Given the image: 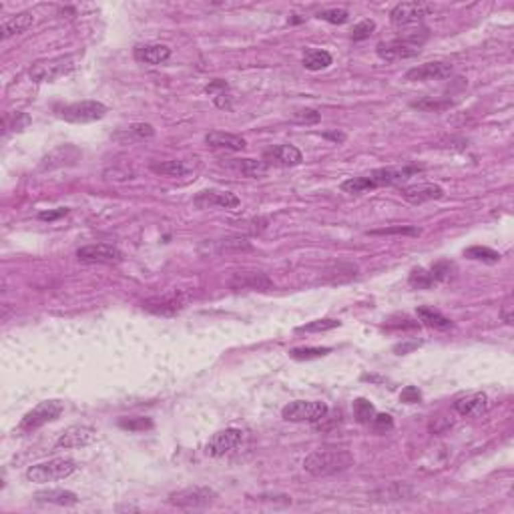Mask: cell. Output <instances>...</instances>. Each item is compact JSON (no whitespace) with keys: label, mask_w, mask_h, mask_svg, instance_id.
Wrapping results in <instances>:
<instances>
[{"label":"cell","mask_w":514,"mask_h":514,"mask_svg":"<svg viewBox=\"0 0 514 514\" xmlns=\"http://www.w3.org/2000/svg\"><path fill=\"white\" fill-rule=\"evenodd\" d=\"M342 322L340 320H331V318H325V320H316V322H309V324L301 325L298 327V331H307V334H316V331H327V329H336L340 327Z\"/></svg>","instance_id":"cell-36"},{"label":"cell","mask_w":514,"mask_h":514,"mask_svg":"<svg viewBox=\"0 0 514 514\" xmlns=\"http://www.w3.org/2000/svg\"><path fill=\"white\" fill-rule=\"evenodd\" d=\"M217 500V492L209 487H191L171 492L169 494V504L177 509H187V511H197V509H207L213 506Z\"/></svg>","instance_id":"cell-3"},{"label":"cell","mask_w":514,"mask_h":514,"mask_svg":"<svg viewBox=\"0 0 514 514\" xmlns=\"http://www.w3.org/2000/svg\"><path fill=\"white\" fill-rule=\"evenodd\" d=\"M79 157H81V151H79V149H75L73 145H65V147L54 149L53 153H49V155L43 159L40 169H54V167H62V165L75 163Z\"/></svg>","instance_id":"cell-25"},{"label":"cell","mask_w":514,"mask_h":514,"mask_svg":"<svg viewBox=\"0 0 514 514\" xmlns=\"http://www.w3.org/2000/svg\"><path fill=\"white\" fill-rule=\"evenodd\" d=\"M374 30H376V23L372 19H366V21H362V23H358L353 27L352 38L353 40H366V38H370L374 34Z\"/></svg>","instance_id":"cell-40"},{"label":"cell","mask_w":514,"mask_h":514,"mask_svg":"<svg viewBox=\"0 0 514 514\" xmlns=\"http://www.w3.org/2000/svg\"><path fill=\"white\" fill-rule=\"evenodd\" d=\"M388 329H416V327H420L418 322H414V320H410L408 316H402V318H392L388 325H386Z\"/></svg>","instance_id":"cell-45"},{"label":"cell","mask_w":514,"mask_h":514,"mask_svg":"<svg viewBox=\"0 0 514 514\" xmlns=\"http://www.w3.org/2000/svg\"><path fill=\"white\" fill-rule=\"evenodd\" d=\"M32 23H34V16L30 12H21V14L10 16L8 21L2 23V28H0L2 30V38H10L14 34H23L25 30L32 27Z\"/></svg>","instance_id":"cell-27"},{"label":"cell","mask_w":514,"mask_h":514,"mask_svg":"<svg viewBox=\"0 0 514 514\" xmlns=\"http://www.w3.org/2000/svg\"><path fill=\"white\" fill-rule=\"evenodd\" d=\"M264 161L268 165H279V167H296L303 161V155L294 145H277L270 151H266Z\"/></svg>","instance_id":"cell-19"},{"label":"cell","mask_w":514,"mask_h":514,"mask_svg":"<svg viewBox=\"0 0 514 514\" xmlns=\"http://www.w3.org/2000/svg\"><path fill=\"white\" fill-rule=\"evenodd\" d=\"M452 75V65L448 62H424L420 67L410 69L404 75V81L408 82H424V81H442Z\"/></svg>","instance_id":"cell-14"},{"label":"cell","mask_w":514,"mask_h":514,"mask_svg":"<svg viewBox=\"0 0 514 514\" xmlns=\"http://www.w3.org/2000/svg\"><path fill=\"white\" fill-rule=\"evenodd\" d=\"M418 320L428 327H434V329H440V331H446V329H452L454 327V322L446 316H442L440 312H436L432 307H418Z\"/></svg>","instance_id":"cell-28"},{"label":"cell","mask_w":514,"mask_h":514,"mask_svg":"<svg viewBox=\"0 0 514 514\" xmlns=\"http://www.w3.org/2000/svg\"><path fill=\"white\" fill-rule=\"evenodd\" d=\"M119 426H121L123 430H129V432H143V430L153 428V422H151V418L135 416V418H121V420H119Z\"/></svg>","instance_id":"cell-35"},{"label":"cell","mask_w":514,"mask_h":514,"mask_svg":"<svg viewBox=\"0 0 514 514\" xmlns=\"http://www.w3.org/2000/svg\"><path fill=\"white\" fill-rule=\"evenodd\" d=\"M62 402H58V400H47V402H40L38 406H34L30 412L25 414V418L21 420V424H19V430H23V432H32V430H36V428H40V426H45V424H49V422H54L60 414H62Z\"/></svg>","instance_id":"cell-5"},{"label":"cell","mask_w":514,"mask_h":514,"mask_svg":"<svg viewBox=\"0 0 514 514\" xmlns=\"http://www.w3.org/2000/svg\"><path fill=\"white\" fill-rule=\"evenodd\" d=\"M169 56H171V49L167 45L151 43V45H139L135 49V58L145 65H161Z\"/></svg>","instance_id":"cell-21"},{"label":"cell","mask_w":514,"mask_h":514,"mask_svg":"<svg viewBox=\"0 0 514 514\" xmlns=\"http://www.w3.org/2000/svg\"><path fill=\"white\" fill-rule=\"evenodd\" d=\"M331 352V348H294L290 355L294 360H316V358H324Z\"/></svg>","instance_id":"cell-39"},{"label":"cell","mask_w":514,"mask_h":514,"mask_svg":"<svg viewBox=\"0 0 514 514\" xmlns=\"http://www.w3.org/2000/svg\"><path fill=\"white\" fill-rule=\"evenodd\" d=\"M151 171L167 175V177H183L191 171V167L185 161H165V163H151Z\"/></svg>","instance_id":"cell-30"},{"label":"cell","mask_w":514,"mask_h":514,"mask_svg":"<svg viewBox=\"0 0 514 514\" xmlns=\"http://www.w3.org/2000/svg\"><path fill=\"white\" fill-rule=\"evenodd\" d=\"M488 398L484 394H468L454 402V410L460 416H482L487 412Z\"/></svg>","instance_id":"cell-22"},{"label":"cell","mask_w":514,"mask_h":514,"mask_svg":"<svg viewBox=\"0 0 514 514\" xmlns=\"http://www.w3.org/2000/svg\"><path fill=\"white\" fill-rule=\"evenodd\" d=\"M370 426L374 428V432L376 434H386L394 428V420H392L390 414H376Z\"/></svg>","instance_id":"cell-43"},{"label":"cell","mask_w":514,"mask_h":514,"mask_svg":"<svg viewBox=\"0 0 514 514\" xmlns=\"http://www.w3.org/2000/svg\"><path fill=\"white\" fill-rule=\"evenodd\" d=\"M77 257L84 264H103V266H117L125 259L121 249L107 244L84 245L77 251Z\"/></svg>","instance_id":"cell-9"},{"label":"cell","mask_w":514,"mask_h":514,"mask_svg":"<svg viewBox=\"0 0 514 514\" xmlns=\"http://www.w3.org/2000/svg\"><path fill=\"white\" fill-rule=\"evenodd\" d=\"M400 400L404 404H418L422 400V394H420V390L416 386H406L402 390V394H400Z\"/></svg>","instance_id":"cell-46"},{"label":"cell","mask_w":514,"mask_h":514,"mask_svg":"<svg viewBox=\"0 0 514 514\" xmlns=\"http://www.w3.org/2000/svg\"><path fill=\"white\" fill-rule=\"evenodd\" d=\"M69 213V209H58V211H43L38 219H43V221H54V219H58V217L67 215Z\"/></svg>","instance_id":"cell-51"},{"label":"cell","mask_w":514,"mask_h":514,"mask_svg":"<svg viewBox=\"0 0 514 514\" xmlns=\"http://www.w3.org/2000/svg\"><path fill=\"white\" fill-rule=\"evenodd\" d=\"M185 305H187V296L181 294V292H169V294H163V296L145 299L141 303L143 309H147L151 314H157V316H175Z\"/></svg>","instance_id":"cell-10"},{"label":"cell","mask_w":514,"mask_h":514,"mask_svg":"<svg viewBox=\"0 0 514 514\" xmlns=\"http://www.w3.org/2000/svg\"><path fill=\"white\" fill-rule=\"evenodd\" d=\"M353 416L360 424H372V420L376 416V408L370 400L358 398V400H353Z\"/></svg>","instance_id":"cell-33"},{"label":"cell","mask_w":514,"mask_h":514,"mask_svg":"<svg viewBox=\"0 0 514 514\" xmlns=\"http://www.w3.org/2000/svg\"><path fill=\"white\" fill-rule=\"evenodd\" d=\"M75 470H77L75 460H71V458H53V460L30 466L27 470V478L30 482H36V484H47V482L62 480V478L71 476Z\"/></svg>","instance_id":"cell-2"},{"label":"cell","mask_w":514,"mask_h":514,"mask_svg":"<svg viewBox=\"0 0 514 514\" xmlns=\"http://www.w3.org/2000/svg\"><path fill=\"white\" fill-rule=\"evenodd\" d=\"M325 414H327V406L324 402H312V400L290 402L281 410V418L288 422H320Z\"/></svg>","instance_id":"cell-7"},{"label":"cell","mask_w":514,"mask_h":514,"mask_svg":"<svg viewBox=\"0 0 514 514\" xmlns=\"http://www.w3.org/2000/svg\"><path fill=\"white\" fill-rule=\"evenodd\" d=\"M244 440V432L240 428H225L219 430L211 436V440L205 446V452L209 456H223L227 452H231L233 448H237Z\"/></svg>","instance_id":"cell-15"},{"label":"cell","mask_w":514,"mask_h":514,"mask_svg":"<svg viewBox=\"0 0 514 514\" xmlns=\"http://www.w3.org/2000/svg\"><path fill=\"white\" fill-rule=\"evenodd\" d=\"M412 107L416 108H424V110H440V108L450 107V101H416L412 103Z\"/></svg>","instance_id":"cell-47"},{"label":"cell","mask_w":514,"mask_h":514,"mask_svg":"<svg viewBox=\"0 0 514 514\" xmlns=\"http://www.w3.org/2000/svg\"><path fill=\"white\" fill-rule=\"evenodd\" d=\"M73 58L71 56H54L47 60H38L30 67L28 75L34 82H53L73 71Z\"/></svg>","instance_id":"cell-4"},{"label":"cell","mask_w":514,"mask_h":514,"mask_svg":"<svg viewBox=\"0 0 514 514\" xmlns=\"http://www.w3.org/2000/svg\"><path fill=\"white\" fill-rule=\"evenodd\" d=\"M464 255L468 259H474V261H484V264H498L500 261V253L490 249V247H482V245H474V247H468L464 249Z\"/></svg>","instance_id":"cell-32"},{"label":"cell","mask_w":514,"mask_h":514,"mask_svg":"<svg viewBox=\"0 0 514 514\" xmlns=\"http://www.w3.org/2000/svg\"><path fill=\"white\" fill-rule=\"evenodd\" d=\"M229 288L235 292H270L273 281L264 271H237L229 279Z\"/></svg>","instance_id":"cell-12"},{"label":"cell","mask_w":514,"mask_h":514,"mask_svg":"<svg viewBox=\"0 0 514 514\" xmlns=\"http://www.w3.org/2000/svg\"><path fill=\"white\" fill-rule=\"evenodd\" d=\"M422 167L416 165H406V167H384V169H376L372 173H368L366 177L370 179L372 187H384V185H398L402 181L410 179L412 175L420 173Z\"/></svg>","instance_id":"cell-11"},{"label":"cell","mask_w":514,"mask_h":514,"mask_svg":"<svg viewBox=\"0 0 514 514\" xmlns=\"http://www.w3.org/2000/svg\"><path fill=\"white\" fill-rule=\"evenodd\" d=\"M318 19H322L325 23H329V25H344V23H348L350 14H348L346 8H329V10L320 12Z\"/></svg>","instance_id":"cell-38"},{"label":"cell","mask_w":514,"mask_h":514,"mask_svg":"<svg viewBox=\"0 0 514 514\" xmlns=\"http://www.w3.org/2000/svg\"><path fill=\"white\" fill-rule=\"evenodd\" d=\"M416 496V490L412 487H408L404 482H392L390 487L379 488L376 492H372L374 500H382V502H390V500H410Z\"/></svg>","instance_id":"cell-26"},{"label":"cell","mask_w":514,"mask_h":514,"mask_svg":"<svg viewBox=\"0 0 514 514\" xmlns=\"http://www.w3.org/2000/svg\"><path fill=\"white\" fill-rule=\"evenodd\" d=\"M452 271H454V266H452L450 261H438V264H434L432 268H430V273H432V277L436 283L450 279Z\"/></svg>","instance_id":"cell-42"},{"label":"cell","mask_w":514,"mask_h":514,"mask_svg":"<svg viewBox=\"0 0 514 514\" xmlns=\"http://www.w3.org/2000/svg\"><path fill=\"white\" fill-rule=\"evenodd\" d=\"M402 197L412 205H422L432 199H442L444 189L436 183H418V185H408L402 189Z\"/></svg>","instance_id":"cell-18"},{"label":"cell","mask_w":514,"mask_h":514,"mask_svg":"<svg viewBox=\"0 0 514 514\" xmlns=\"http://www.w3.org/2000/svg\"><path fill=\"white\" fill-rule=\"evenodd\" d=\"M355 273H358V268L352 264H338V266L324 271V279L329 283H342V281H348V279L355 277Z\"/></svg>","instance_id":"cell-31"},{"label":"cell","mask_w":514,"mask_h":514,"mask_svg":"<svg viewBox=\"0 0 514 514\" xmlns=\"http://www.w3.org/2000/svg\"><path fill=\"white\" fill-rule=\"evenodd\" d=\"M301 62L307 71H324L331 65V54L322 49H307L303 53Z\"/></svg>","instance_id":"cell-29"},{"label":"cell","mask_w":514,"mask_h":514,"mask_svg":"<svg viewBox=\"0 0 514 514\" xmlns=\"http://www.w3.org/2000/svg\"><path fill=\"white\" fill-rule=\"evenodd\" d=\"M107 115V107L99 101H79L58 110V117L69 123H93Z\"/></svg>","instance_id":"cell-6"},{"label":"cell","mask_w":514,"mask_h":514,"mask_svg":"<svg viewBox=\"0 0 514 514\" xmlns=\"http://www.w3.org/2000/svg\"><path fill=\"white\" fill-rule=\"evenodd\" d=\"M197 209H211V207H223V209H233L240 207V197L231 191H201L193 199Z\"/></svg>","instance_id":"cell-16"},{"label":"cell","mask_w":514,"mask_h":514,"mask_svg":"<svg viewBox=\"0 0 514 514\" xmlns=\"http://www.w3.org/2000/svg\"><path fill=\"white\" fill-rule=\"evenodd\" d=\"M513 301H506L504 305H502V309H500V316H502V320L506 322V324H513L514 322V316H513Z\"/></svg>","instance_id":"cell-50"},{"label":"cell","mask_w":514,"mask_h":514,"mask_svg":"<svg viewBox=\"0 0 514 514\" xmlns=\"http://www.w3.org/2000/svg\"><path fill=\"white\" fill-rule=\"evenodd\" d=\"M432 10L430 4L426 2H400L392 8L390 12V21L392 25L398 28H408L418 25L428 12Z\"/></svg>","instance_id":"cell-8"},{"label":"cell","mask_w":514,"mask_h":514,"mask_svg":"<svg viewBox=\"0 0 514 514\" xmlns=\"http://www.w3.org/2000/svg\"><path fill=\"white\" fill-rule=\"evenodd\" d=\"M129 135L137 137V139H151L155 135V129L149 123H135L129 127Z\"/></svg>","instance_id":"cell-44"},{"label":"cell","mask_w":514,"mask_h":514,"mask_svg":"<svg viewBox=\"0 0 514 514\" xmlns=\"http://www.w3.org/2000/svg\"><path fill=\"white\" fill-rule=\"evenodd\" d=\"M320 119H322V115L316 108H299L294 113V121L299 125H316V123H320Z\"/></svg>","instance_id":"cell-41"},{"label":"cell","mask_w":514,"mask_h":514,"mask_svg":"<svg viewBox=\"0 0 514 514\" xmlns=\"http://www.w3.org/2000/svg\"><path fill=\"white\" fill-rule=\"evenodd\" d=\"M97 440V430L93 426H71L67 428L65 432L58 436L56 440V448H82V446H89L91 442Z\"/></svg>","instance_id":"cell-17"},{"label":"cell","mask_w":514,"mask_h":514,"mask_svg":"<svg viewBox=\"0 0 514 514\" xmlns=\"http://www.w3.org/2000/svg\"><path fill=\"white\" fill-rule=\"evenodd\" d=\"M227 169L231 171H237L245 177H251V179H257V177H264L268 171H270V165L266 161H253V159H227V163H223Z\"/></svg>","instance_id":"cell-23"},{"label":"cell","mask_w":514,"mask_h":514,"mask_svg":"<svg viewBox=\"0 0 514 514\" xmlns=\"http://www.w3.org/2000/svg\"><path fill=\"white\" fill-rule=\"evenodd\" d=\"M205 143L213 149H227V151H244L247 147L244 137L233 135V133H221V131H213V133L205 135Z\"/></svg>","instance_id":"cell-24"},{"label":"cell","mask_w":514,"mask_h":514,"mask_svg":"<svg viewBox=\"0 0 514 514\" xmlns=\"http://www.w3.org/2000/svg\"><path fill=\"white\" fill-rule=\"evenodd\" d=\"M229 89V84L225 81H221V79H215L213 82H209L207 86H205V93L207 95H213V97H217V95H221V93H225Z\"/></svg>","instance_id":"cell-48"},{"label":"cell","mask_w":514,"mask_h":514,"mask_svg":"<svg viewBox=\"0 0 514 514\" xmlns=\"http://www.w3.org/2000/svg\"><path fill=\"white\" fill-rule=\"evenodd\" d=\"M420 229L412 225H396V227H384V229H372L368 235H418Z\"/></svg>","instance_id":"cell-37"},{"label":"cell","mask_w":514,"mask_h":514,"mask_svg":"<svg viewBox=\"0 0 514 514\" xmlns=\"http://www.w3.org/2000/svg\"><path fill=\"white\" fill-rule=\"evenodd\" d=\"M34 500L47 502V504H56V506H75L79 502V496L71 490H65V488H51V490L36 492Z\"/></svg>","instance_id":"cell-20"},{"label":"cell","mask_w":514,"mask_h":514,"mask_svg":"<svg viewBox=\"0 0 514 514\" xmlns=\"http://www.w3.org/2000/svg\"><path fill=\"white\" fill-rule=\"evenodd\" d=\"M376 53L379 58L384 60H400V58H410L420 53V43L416 36L410 38H398V40H390V43H379L376 47Z\"/></svg>","instance_id":"cell-13"},{"label":"cell","mask_w":514,"mask_h":514,"mask_svg":"<svg viewBox=\"0 0 514 514\" xmlns=\"http://www.w3.org/2000/svg\"><path fill=\"white\" fill-rule=\"evenodd\" d=\"M325 139H331V141H338V143H342V141H346V135L344 133H324Z\"/></svg>","instance_id":"cell-52"},{"label":"cell","mask_w":514,"mask_h":514,"mask_svg":"<svg viewBox=\"0 0 514 514\" xmlns=\"http://www.w3.org/2000/svg\"><path fill=\"white\" fill-rule=\"evenodd\" d=\"M353 464L352 454L342 448H324L312 452L303 460V470L312 476H331L348 470Z\"/></svg>","instance_id":"cell-1"},{"label":"cell","mask_w":514,"mask_h":514,"mask_svg":"<svg viewBox=\"0 0 514 514\" xmlns=\"http://www.w3.org/2000/svg\"><path fill=\"white\" fill-rule=\"evenodd\" d=\"M213 101H215V105L219 108H231V95H227V91L225 93H221V95H217V97H213Z\"/></svg>","instance_id":"cell-49"},{"label":"cell","mask_w":514,"mask_h":514,"mask_svg":"<svg viewBox=\"0 0 514 514\" xmlns=\"http://www.w3.org/2000/svg\"><path fill=\"white\" fill-rule=\"evenodd\" d=\"M408 281H410V285H412V288H416V290H428V288L436 285V281H434L430 270H424V268H416V270H412L410 277H408Z\"/></svg>","instance_id":"cell-34"}]
</instances>
